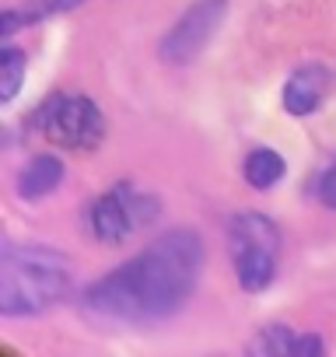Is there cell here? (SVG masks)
<instances>
[{
	"instance_id": "6da1fadb",
	"label": "cell",
	"mask_w": 336,
	"mask_h": 357,
	"mask_svg": "<svg viewBox=\"0 0 336 357\" xmlns=\"http://www.w3.org/2000/svg\"><path fill=\"white\" fill-rule=\"evenodd\" d=\"M204 238L176 228L84 291V308L116 322H154L176 315L197 291Z\"/></svg>"
},
{
	"instance_id": "7a4b0ae2",
	"label": "cell",
	"mask_w": 336,
	"mask_h": 357,
	"mask_svg": "<svg viewBox=\"0 0 336 357\" xmlns=\"http://www.w3.org/2000/svg\"><path fill=\"white\" fill-rule=\"evenodd\" d=\"M70 263L46 245H8L0 256V312L39 315L70 294Z\"/></svg>"
},
{
	"instance_id": "3957f363",
	"label": "cell",
	"mask_w": 336,
	"mask_h": 357,
	"mask_svg": "<svg viewBox=\"0 0 336 357\" xmlns=\"http://www.w3.org/2000/svg\"><path fill=\"white\" fill-rule=\"evenodd\" d=\"M228 252H231L238 287L256 294V291L270 287L277 277L280 228L259 211H242L228 225Z\"/></svg>"
},
{
	"instance_id": "277c9868",
	"label": "cell",
	"mask_w": 336,
	"mask_h": 357,
	"mask_svg": "<svg viewBox=\"0 0 336 357\" xmlns=\"http://www.w3.org/2000/svg\"><path fill=\"white\" fill-rule=\"evenodd\" d=\"M36 126L46 140L67 151H91L105 140V116L88 95H53L39 105Z\"/></svg>"
},
{
	"instance_id": "5b68a950",
	"label": "cell",
	"mask_w": 336,
	"mask_h": 357,
	"mask_svg": "<svg viewBox=\"0 0 336 357\" xmlns=\"http://www.w3.org/2000/svg\"><path fill=\"white\" fill-rule=\"evenodd\" d=\"M158 218V200L144 190H133L130 183L112 186L109 193H102L91 211H88V228L98 242L105 245H119L126 242L133 231L147 228Z\"/></svg>"
},
{
	"instance_id": "8992f818",
	"label": "cell",
	"mask_w": 336,
	"mask_h": 357,
	"mask_svg": "<svg viewBox=\"0 0 336 357\" xmlns=\"http://www.w3.org/2000/svg\"><path fill=\"white\" fill-rule=\"evenodd\" d=\"M224 18H228V0H197V4H190L183 11V18L165 32V39L158 46V56L165 63H172V67L193 63L214 43Z\"/></svg>"
},
{
	"instance_id": "52a82bcc",
	"label": "cell",
	"mask_w": 336,
	"mask_h": 357,
	"mask_svg": "<svg viewBox=\"0 0 336 357\" xmlns=\"http://www.w3.org/2000/svg\"><path fill=\"white\" fill-rule=\"evenodd\" d=\"M333 84H336V74L326 63H305L284 84V109L291 116H308L329 98Z\"/></svg>"
},
{
	"instance_id": "ba28073f",
	"label": "cell",
	"mask_w": 336,
	"mask_h": 357,
	"mask_svg": "<svg viewBox=\"0 0 336 357\" xmlns=\"http://www.w3.org/2000/svg\"><path fill=\"white\" fill-rule=\"evenodd\" d=\"M63 183V161L56 154H36L18 175V197L43 200Z\"/></svg>"
},
{
	"instance_id": "9c48e42d",
	"label": "cell",
	"mask_w": 336,
	"mask_h": 357,
	"mask_svg": "<svg viewBox=\"0 0 336 357\" xmlns=\"http://www.w3.org/2000/svg\"><path fill=\"white\" fill-rule=\"evenodd\" d=\"M81 4H84V0H25V4L4 11V18H0V32L15 36L25 25H39V22H46L53 15H67V11H74Z\"/></svg>"
},
{
	"instance_id": "30bf717a",
	"label": "cell",
	"mask_w": 336,
	"mask_h": 357,
	"mask_svg": "<svg viewBox=\"0 0 336 357\" xmlns=\"http://www.w3.org/2000/svg\"><path fill=\"white\" fill-rule=\"evenodd\" d=\"M284 172H287L284 158H280L277 151H270V147L249 151V158H245V165H242V175H245V183H249L252 190H270V186H277L280 178H284Z\"/></svg>"
},
{
	"instance_id": "8fae6325",
	"label": "cell",
	"mask_w": 336,
	"mask_h": 357,
	"mask_svg": "<svg viewBox=\"0 0 336 357\" xmlns=\"http://www.w3.org/2000/svg\"><path fill=\"white\" fill-rule=\"evenodd\" d=\"M294 340H298L294 329L266 326V329H259L249 340V354H259V357H294Z\"/></svg>"
},
{
	"instance_id": "7c38bea8",
	"label": "cell",
	"mask_w": 336,
	"mask_h": 357,
	"mask_svg": "<svg viewBox=\"0 0 336 357\" xmlns=\"http://www.w3.org/2000/svg\"><path fill=\"white\" fill-rule=\"evenodd\" d=\"M25 70H29V60L18 46H4L0 50V102H11L25 81Z\"/></svg>"
},
{
	"instance_id": "4fadbf2b",
	"label": "cell",
	"mask_w": 336,
	"mask_h": 357,
	"mask_svg": "<svg viewBox=\"0 0 336 357\" xmlns=\"http://www.w3.org/2000/svg\"><path fill=\"white\" fill-rule=\"evenodd\" d=\"M319 200L336 211V161H333V165L322 172V178H319Z\"/></svg>"
},
{
	"instance_id": "5bb4252c",
	"label": "cell",
	"mask_w": 336,
	"mask_h": 357,
	"mask_svg": "<svg viewBox=\"0 0 336 357\" xmlns=\"http://www.w3.org/2000/svg\"><path fill=\"white\" fill-rule=\"evenodd\" d=\"M319 354H322V340L319 336L305 333V336L294 340V357H319Z\"/></svg>"
}]
</instances>
